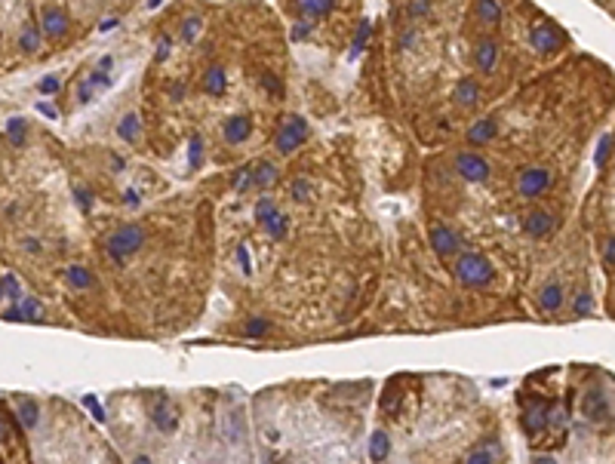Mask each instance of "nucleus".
I'll return each instance as SVG.
<instances>
[{
  "label": "nucleus",
  "mask_w": 615,
  "mask_h": 464,
  "mask_svg": "<svg viewBox=\"0 0 615 464\" xmlns=\"http://www.w3.org/2000/svg\"><path fill=\"white\" fill-rule=\"evenodd\" d=\"M526 234L529 237H545L548 231L554 228V215H548V212H532V215L526 218Z\"/></svg>",
  "instance_id": "obj_15"
},
{
  "label": "nucleus",
  "mask_w": 615,
  "mask_h": 464,
  "mask_svg": "<svg viewBox=\"0 0 615 464\" xmlns=\"http://www.w3.org/2000/svg\"><path fill=\"white\" fill-rule=\"evenodd\" d=\"M83 406L90 409V412H92V419H96V421H105V412H102V406H98V400H96V397H92V394H87V397H83Z\"/></svg>",
  "instance_id": "obj_35"
},
{
  "label": "nucleus",
  "mask_w": 615,
  "mask_h": 464,
  "mask_svg": "<svg viewBox=\"0 0 615 464\" xmlns=\"http://www.w3.org/2000/svg\"><path fill=\"white\" fill-rule=\"evenodd\" d=\"M65 277H68V283L74 289H90L92 286V274L87 268H81V264H71V268L65 271Z\"/></svg>",
  "instance_id": "obj_20"
},
{
  "label": "nucleus",
  "mask_w": 615,
  "mask_h": 464,
  "mask_svg": "<svg viewBox=\"0 0 615 464\" xmlns=\"http://www.w3.org/2000/svg\"><path fill=\"white\" fill-rule=\"evenodd\" d=\"M145 234L142 228H136V224H123L121 231H114L108 240V255L114 258V262H127V258L136 253L138 246H142Z\"/></svg>",
  "instance_id": "obj_2"
},
{
  "label": "nucleus",
  "mask_w": 615,
  "mask_h": 464,
  "mask_svg": "<svg viewBox=\"0 0 615 464\" xmlns=\"http://www.w3.org/2000/svg\"><path fill=\"white\" fill-rule=\"evenodd\" d=\"M603 258H606V268L615 264V240L612 237H606V243H603Z\"/></svg>",
  "instance_id": "obj_39"
},
{
  "label": "nucleus",
  "mask_w": 615,
  "mask_h": 464,
  "mask_svg": "<svg viewBox=\"0 0 615 464\" xmlns=\"http://www.w3.org/2000/svg\"><path fill=\"white\" fill-rule=\"evenodd\" d=\"M535 464H557V461H554L551 455H541V458H535Z\"/></svg>",
  "instance_id": "obj_53"
},
{
  "label": "nucleus",
  "mask_w": 615,
  "mask_h": 464,
  "mask_svg": "<svg viewBox=\"0 0 615 464\" xmlns=\"http://www.w3.org/2000/svg\"><path fill=\"white\" fill-rule=\"evenodd\" d=\"M431 246H434V253H440V255H452L455 249H459V237H455L446 224H434L431 228Z\"/></svg>",
  "instance_id": "obj_9"
},
{
  "label": "nucleus",
  "mask_w": 615,
  "mask_h": 464,
  "mask_svg": "<svg viewBox=\"0 0 615 464\" xmlns=\"http://www.w3.org/2000/svg\"><path fill=\"white\" fill-rule=\"evenodd\" d=\"M151 419H154V424L163 430V434H173V430L178 428V412L169 406V400H157L154 409H151Z\"/></svg>",
  "instance_id": "obj_8"
},
{
  "label": "nucleus",
  "mask_w": 615,
  "mask_h": 464,
  "mask_svg": "<svg viewBox=\"0 0 615 464\" xmlns=\"http://www.w3.org/2000/svg\"><path fill=\"white\" fill-rule=\"evenodd\" d=\"M247 184H249V169H243L240 176H237V191H247Z\"/></svg>",
  "instance_id": "obj_48"
},
{
  "label": "nucleus",
  "mask_w": 615,
  "mask_h": 464,
  "mask_svg": "<svg viewBox=\"0 0 615 464\" xmlns=\"http://www.w3.org/2000/svg\"><path fill=\"white\" fill-rule=\"evenodd\" d=\"M477 16L483 19V22H499L501 6L495 3V0H480V3H477Z\"/></svg>",
  "instance_id": "obj_28"
},
{
  "label": "nucleus",
  "mask_w": 615,
  "mask_h": 464,
  "mask_svg": "<svg viewBox=\"0 0 615 464\" xmlns=\"http://www.w3.org/2000/svg\"><path fill=\"white\" fill-rule=\"evenodd\" d=\"M16 452H22V455H25L22 440H19V436L12 434L10 421L0 419V458H3V464H16Z\"/></svg>",
  "instance_id": "obj_7"
},
{
  "label": "nucleus",
  "mask_w": 615,
  "mask_h": 464,
  "mask_svg": "<svg viewBox=\"0 0 615 464\" xmlns=\"http://www.w3.org/2000/svg\"><path fill=\"white\" fill-rule=\"evenodd\" d=\"M539 302H541V310H557L560 304H563V289H560L557 283H551V286L541 289Z\"/></svg>",
  "instance_id": "obj_17"
},
{
  "label": "nucleus",
  "mask_w": 615,
  "mask_h": 464,
  "mask_svg": "<svg viewBox=\"0 0 615 464\" xmlns=\"http://www.w3.org/2000/svg\"><path fill=\"white\" fill-rule=\"evenodd\" d=\"M191 167H200V138H191Z\"/></svg>",
  "instance_id": "obj_42"
},
{
  "label": "nucleus",
  "mask_w": 615,
  "mask_h": 464,
  "mask_svg": "<svg viewBox=\"0 0 615 464\" xmlns=\"http://www.w3.org/2000/svg\"><path fill=\"white\" fill-rule=\"evenodd\" d=\"M169 56V37H163L160 43H157V59H167Z\"/></svg>",
  "instance_id": "obj_47"
},
{
  "label": "nucleus",
  "mask_w": 615,
  "mask_h": 464,
  "mask_svg": "<svg viewBox=\"0 0 615 464\" xmlns=\"http://www.w3.org/2000/svg\"><path fill=\"white\" fill-rule=\"evenodd\" d=\"M262 83H264V89H268V92H274V96H280V92H283L274 74H264V81H262Z\"/></svg>",
  "instance_id": "obj_44"
},
{
  "label": "nucleus",
  "mask_w": 615,
  "mask_h": 464,
  "mask_svg": "<svg viewBox=\"0 0 615 464\" xmlns=\"http://www.w3.org/2000/svg\"><path fill=\"white\" fill-rule=\"evenodd\" d=\"M468 138H471L474 145L489 142V138H495V123L492 120H477L471 129H468Z\"/></svg>",
  "instance_id": "obj_19"
},
{
  "label": "nucleus",
  "mask_w": 615,
  "mask_h": 464,
  "mask_svg": "<svg viewBox=\"0 0 615 464\" xmlns=\"http://www.w3.org/2000/svg\"><path fill=\"white\" fill-rule=\"evenodd\" d=\"M74 194H77V200H81V207H83V209H90V207H92V203H90V200H92V194H90V191L77 188V191H74Z\"/></svg>",
  "instance_id": "obj_45"
},
{
  "label": "nucleus",
  "mask_w": 615,
  "mask_h": 464,
  "mask_svg": "<svg viewBox=\"0 0 615 464\" xmlns=\"http://www.w3.org/2000/svg\"><path fill=\"white\" fill-rule=\"evenodd\" d=\"M132 464H154V461H151L148 455H136V461H132Z\"/></svg>",
  "instance_id": "obj_52"
},
{
  "label": "nucleus",
  "mask_w": 615,
  "mask_h": 464,
  "mask_svg": "<svg viewBox=\"0 0 615 464\" xmlns=\"http://www.w3.org/2000/svg\"><path fill=\"white\" fill-rule=\"evenodd\" d=\"M59 86H62V83H59V77L50 74V77H43V81H41V92H43V96H52V92H59Z\"/></svg>",
  "instance_id": "obj_38"
},
{
  "label": "nucleus",
  "mask_w": 615,
  "mask_h": 464,
  "mask_svg": "<svg viewBox=\"0 0 615 464\" xmlns=\"http://www.w3.org/2000/svg\"><path fill=\"white\" fill-rule=\"evenodd\" d=\"M523 428L529 430V434H539V430H545V428H548V409H545V403H541V400H535L532 406L526 409V415H523Z\"/></svg>",
  "instance_id": "obj_13"
},
{
  "label": "nucleus",
  "mask_w": 615,
  "mask_h": 464,
  "mask_svg": "<svg viewBox=\"0 0 615 464\" xmlns=\"http://www.w3.org/2000/svg\"><path fill=\"white\" fill-rule=\"evenodd\" d=\"M581 412L591 421H606L609 419V397L603 390H587L585 400H581Z\"/></svg>",
  "instance_id": "obj_6"
},
{
  "label": "nucleus",
  "mask_w": 615,
  "mask_h": 464,
  "mask_svg": "<svg viewBox=\"0 0 615 464\" xmlns=\"http://www.w3.org/2000/svg\"><path fill=\"white\" fill-rule=\"evenodd\" d=\"M268 326H271L268 320H259V317H253V320L247 323V335H249V338H259V335L268 333Z\"/></svg>",
  "instance_id": "obj_32"
},
{
  "label": "nucleus",
  "mask_w": 615,
  "mask_h": 464,
  "mask_svg": "<svg viewBox=\"0 0 615 464\" xmlns=\"http://www.w3.org/2000/svg\"><path fill=\"white\" fill-rule=\"evenodd\" d=\"M253 176H256V184H274L277 182V167L268 163V160H262L259 167L253 169Z\"/></svg>",
  "instance_id": "obj_26"
},
{
  "label": "nucleus",
  "mask_w": 615,
  "mask_h": 464,
  "mask_svg": "<svg viewBox=\"0 0 615 464\" xmlns=\"http://www.w3.org/2000/svg\"><path fill=\"white\" fill-rule=\"evenodd\" d=\"M237 258H240V268H243V274H249V255H247V246H240V249H237Z\"/></svg>",
  "instance_id": "obj_46"
},
{
  "label": "nucleus",
  "mask_w": 615,
  "mask_h": 464,
  "mask_svg": "<svg viewBox=\"0 0 615 464\" xmlns=\"http://www.w3.org/2000/svg\"><path fill=\"white\" fill-rule=\"evenodd\" d=\"M19 310H22V320H41L43 317V308L37 298H22L19 302Z\"/></svg>",
  "instance_id": "obj_27"
},
{
  "label": "nucleus",
  "mask_w": 615,
  "mask_h": 464,
  "mask_svg": "<svg viewBox=\"0 0 615 464\" xmlns=\"http://www.w3.org/2000/svg\"><path fill=\"white\" fill-rule=\"evenodd\" d=\"M274 212H277V203L271 200V197H262V200L256 203V218H259V222H264V218L274 215Z\"/></svg>",
  "instance_id": "obj_31"
},
{
  "label": "nucleus",
  "mask_w": 615,
  "mask_h": 464,
  "mask_svg": "<svg viewBox=\"0 0 615 464\" xmlns=\"http://www.w3.org/2000/svg\"><path fill=\"white\" fill-rule=\"evenodd\" d=\"M114 25H117V19H105V22H102V31H108V28H114Z\"/></svg>",
  "instance_id": "obj_54"
},
{
  "label": "nucleus",
  "mask_w": 615,
  "mask_h": 464,
  "mask_svg": "<svg viewBox=\"0 0 615 464\" xmlns=\"http://www.w3.org/2000/svg\"><path fill=\"white\" fill-rule=\"evenodd\" d=\"M111 68H114V62H111V56H105L102 62H98V68H96V71H102V74H108Z\"/></svg>",
  "instance_id": "obj_49"
},
{
  "label": "nucleus",
  "mask_w": 615,
  "mask_h": 464,
  "mask_svg": "<svg viewBox=\"0 0 615 464\" xmlns=\"http://www.w3.org/2000/svg\"><path fill=\"white\" fill-rule=\"evenodd\" d=\"M182 34H185V41H197V34H200V19H197V16L185 19V28H182Z\"/></svg>",
  "instance_id": "obj_33"
},
{
  "label": "nucleus",
  "mask_w": 615,
  "mask_h": 464,
  "mask_svg": "<svg viewBox=\"0 0 615 464\" xmlns=\"http://www.w3.org/2000/svg\"><path fill=\"white\" fill-rule=\"evenodd\" d=\"M16 412H19V424H22V428H37V421H41V409H37V403L28 400V397H22V400L16 403Z\"/></svg>",
  "instance_id": "obj_14"
},
{
  "label": "nucleus",
  "mask_w": 615,
  "mask_h": 464,
  "mask_svg": "<svg viewBox=\"0 0 615 464\" xmlns=\"http://www.w3.org/2000/svg\"><path fill=\"white\" fill-rule=\"evenodd\" d=\"M6 136H10L12 145H22L25 142V120H22V117H12V120L6 123Z\"/></svg>",
  "instance_id": "obj_30"
},
{
  "label": "nucleus",
  "mask_w": 615,
  "mask_h": 464,
  "mask_svg": "<svg viewBox=\"0 0 615 464\" xmlns=\"http://www.w3.org/2000/svg\"><path fill=\"white\" fill-rule=\"evenodd\" d=\"M477 96H480V89L474 81H461L459 89H455V102L459 105H477Z\"/></svg>",
  "instance_id": "obj_23"
},
{
  "label": "nucleus",
  "mask_w": 615,
  "mask_h": 464,
  "mask_svg": "<svg viewBox=\"0 0 615 464\" xmlns=\"http://www.w3.org/2000/svg\"><path fill=\"white\" fill-rule=\"evenodd\" d=\"M495 59H499V43L495 41H483L477 46V65L480 71H492L495 68Z\"/></svg>",
  "instance_id": "obj_16"
},
{
  "label": "nucleus",
  "mask_w": 615,
  "mask_h": 464,
  "mask_svg": "<svg viewBox=\"0 0 615 464\" xmlns=\"http://www.w3.org/2000/svg\"><path fill=\"white\" fill-rule=\"evenodd\" d=\"M468 464H492V455H489L486 449H474V452L468 455Z\"/></svg>",
  "instance_id": "obj_37"
},
{
  "label": "nucleus",
  "mask_w": 615,
  "mask_h": 464,
  "mask_svg": "<svg viewBox=\"0 0 615 464\" xmlns=\"http://www.w3.org/2000/svg\"><path fill=\"white\" fill-rule=\"evenodd\" d=\"M305 138H308L305 120H302V117H289V120L280 127V132H277V151H280V154H293Z\"/></svg>",
  "instance_id": "obj_3"
},
{
  "label": "nucleus",
  "mask_w": 615,
  "mask_h": 464,
  "mask_svg": "<svg viewBox=\"0 0 615 464\" xmlns=\"http://www.w3.org/2000/svg\"><path fill=\"white\" fill-rule=\"evenodd\" d=\"M249 132H253V120H249V117H231V120L225 123V138L234 145L247 142Z\"/></svg>",
  "instance_id": "obj_12"
},
{
  "label": "nucleus",
  "mask_w": 615,
  "mask_h": 464,
  "mask_svg": "<svg viewBox=\"0 0 615 464\" xmlns=\"http://www.w3.org/2000/svg\"><path fill=\"white\" fill-rule=\"evenodd\" d=\"M43 31L50 37H62L68 31V19H65V12L59 6H46L43 10Z\"/></svg>",
  "instance_id": "obj_11"
},
{
  "label": "nucleus",
  "mask_w": 615,
  "mask_h": 464,
  "mask_svg": "<svg viewBox=\"0 0 615 464\" xmlns=\"http://www.w3.org/2000/svg\"><path fill=\"white\" fill-rule=\"evenodd\" d=\"M492 264H489L486 255L480 253H465L459 258V264H455V277H459L465 286H486L489 280H492Z\"/></svg>",
  "instance_id": "obj_1"
},
{
  "label": "nucleus",
  "mask_w": 615,
  "mask_h": 464,
  "mask_svg": "<svg viewBox=\"0 0 615 464\" xmlns=\"http://www.w3.org/2000/svg\"><path fill=\"white\" fill-rule=\"evenodd\" d=\"M609 151H612V136L606 132L603 142H600V148H597V163H600V167H603V163L609 160Z\"/></svg>",
  "instance_id": "obj_34"
},
{
  "label": "nucleus",
  "mask_w": 615,
  "mask_h": 464,
  "mask_svg": "<svg viewBox=\"0 0 615 464\" xmlns=\"http://www.w3.org/2000/svg\"><path fill=\"white\" fill-rule=\"evenodd\" d=\"M0 298H3V289H0Z\"/></svg>",
  "instance_id": "obj_55"
},
{
  "label": "nucleus",
  "mask_w": 615,
  "mask_h": 464,
  "mask_svg": "<svg viewBox=\"0 0 615 464\" xmlns=\"http://www.w3.org/2000/svg\"><path fill=\"white\" fill-rule=\"evenodd\" d=\"M591 310V295H581V298H575V314H587Z\"/></svg>",
  "instance_id": "obj_43"
},
{
  "label": "nucleus",
  "mask_w": 615,
  "mask_h": 464,
  "mask_svg": "<svg viewBox=\"0 0 615 464\" xmlns=\"http://www.w3.org/2000/svg\"><path fill=\"white\" fill-rule=\"evenodd\" d=\"M123 200H127L129 207H136V203H138V194H136V191H127V194H123Z\"/></svg>",
  "instance_id": "obj_51"
},
{
  "label": "nucleus",
  "mask_w": 615,
  "mask_h": 464,
  "mask_svg": "<svg viewBox=\"0 0 615 464\" xmlns=\"http://www.w3.org/2000/svg\"><path fill=\"white\" fill-rule=\"evenodd\" d=\"M428 10H431L428 0H413V3H409V12H413V16H425Z\"/></svg>",
  "instance_id": "obj_41"
},
{
  "label": "nucleus",
  "mask_w": 615,
  "mask_h": 464,
  "mask_svg": "<svg viewBox=\"0 0 615 464\" xmlns=\"http://www.w3.org/2000/svg\"><path fill=\"white\" fill-rule=\"evenodd\" d=\"M455 169H459V176L468 178V182H483V178H489V163L480 154H471V151H461V154L455 157Z\"/></svg>",
  "instance_id": "obj_4"
},
{
  "label": "nucleus",
  "mask_w": 615,
  "mask_h": 464,
  "mask_svg": "<svg viewBox=\"0 0 615 464\" xmlns=\"http://www.w3.org/2000/svg\"><path fill=\"white\" fill-rule=\"evenodd\" d=\"M333 6H335L333 0H302L299 10L305 12V16H323V12H329Z\"/></svg>",
  "instance_id": "obj_25"
},
{
  "label": "nucleus",
  "mask_w": 615,
  "mask_h": 464,
  "mask_svg": "<svg viewBox=\"0 0 615 464\" xmlns=\"http://www.w3.org/2000/svg\"><path fill=\"white\" fill-rule=\"evenodd\" d=\"M0 289H3V293H10L12 298H19V293H22V286H19V280L12 274H6L3 277V283H0Z\"/></svg>",
  "instance_id": "obj_36"
},
{
  "label": "nucleus",
  "mask_w": 615,
  "mask_h": 464,
  "mask_svg": "<svg viewBox=\"0 0 615 464\" xmlns=\"http://www.w3.org/2000/svg\"><path fill=\"white\" fill-rule=\"evenodd\" d=\"M529 41H532V46L539 52H554L560 46V31L554 28V25H539V28L532 31V37H529Z\"/></svg>",
  "instance_id": "obj_10"
},
{
  "label": "nucleus",
  "mask_w": 615,
  "mask_h": 464,
  "mask_svg": "<svg viewBox=\"0 0 615 464\" xmlns=\"http://www.w3.org/2000/svg\"><path fill=\"white\" fill-rule=\"evenodd\" d=\"M293 197H295V200H305V197H308V182H305V178H295Z\"/></svg>",
  "instance_id": "obj_40"
},
{
  "label": "nucleus",
  "mask_w": 615,
  "mask_h": 464,
  "mask_svg": "<svg viewBox=\"0 0 615 464\" xmlns=\"http://www.w3.org/2000/svg\"><path fill=\"white\" fill-rule=\"evenodd\" d=\"M388 449H391V440H388L385 430H375L373 436H369V455H373L375 461L388 458Z\"/></svg>",
  "instance_id": "obj_18"
},
{
  "label": "nucleus",
  "mask_w": 615,
  "mask_h": 464,
  "mask_svg": "<svg viewBox=\"0 0 615 464\" xmlns=\"http://www.w3.org/2000/svg\"><path fill=\"white\" fill-rule=\"evenodd\" d=\"M138 129H142V123H138V117H136V114H127V117L121 120V127H117V132H121L123 142H136V138H138Z\"/></svg>",
  "instance_id": "obj_24"
},
{
  "label": "nucleus",
  "mask_w": 615,
  "mask_h": 464,
  "mask_svg": "<svg viewBox=\"0 0 615 464\" xmlns=\"http://www.w3.org/2000/svg\"><path fill=\"white\" fill-rule=\"evenodd\" d=\"M548 184H551V172L535 167V169H523L517 178V188L523 197H539L541 191H548Z\"/></svg>",
  "instance_id": "obj_5"
},
{
  "label": "nucleus",
  "mask_w": 615,
  "mask_h": 464,
  "mask_svg": "<svg viewBox=\"0 0 615 464\" xmlns=\"http://www.w3.org/2000/svg\"><path fill=\"white\" fill-rule=\"evenodd\" d=\"M19 46H22L25 52H37V50H41V31H37V28H25L22 37H19Z\"/></svg>",
  "instance_id": "obj_29"
},
{
  "label": "nucleus",
  "mask_w": 615,
  "mask_h": 464,
  "mask_svg": "<svg viewBox=\"0 0 615 464\" xmlns=\"http://www.w3.org/2000/svg\"><path fill=\"white\" fill-rule=\"evenodd\" d=\"M203 86H207L209 96H222V92H225V71L219 68V65L207 71V77H203Z\"/></svg>",
  "instance_id": "obj_21"
},
{
  "label": "nucleus",
  "mask_w": 615,
  "mask_h": 464,
  "mask_svg": "<svg viewBox=\"0 0 615 464\" xmlns=\"http://www.w3.org/2000/svg\"><path fill=\"white\" fill-rule=\"evenodd\" d=\"M3 317H6V320H22V310H19V304H16V308H10Z\"/></svg>",
  "instance_id": "obj_50"
},
{
  "label": "nucleus",
  "mask_w": 615,
  "mask_h": 464,
  "mask_svg": "<svg viewBox=\"0 0 615 464\" xmlns=\"http://www.w3.org/2000/svg\"><path fill=\"white\" fill-rule=\"evenodd\" d=\"M262 224L268 228V234L274 237V240H283V237H286V215H283V212H274V215H268Z\"/></svg>",
  "instance_id": "obj_22"
}]
</instances>
